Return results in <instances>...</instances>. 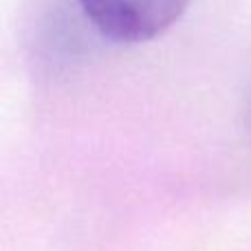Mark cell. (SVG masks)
Masks as SVG:
<instances>
[{
  "label": "cell",
  "mask_w": 251,
  "mask_h": 251,
  "mask_svg": "<svg viewBox=\"0 0 251 251\" xmlns=\"http://www.w3.org/2000/svg\"><path fill=\"white\" fill-rule=\"evenodd\" d=\"M192 0H79L86 20L104 38L143 44L159 38L185 13Z\"/></svg>",
  "instance_id": "1"
}]
</instances>
